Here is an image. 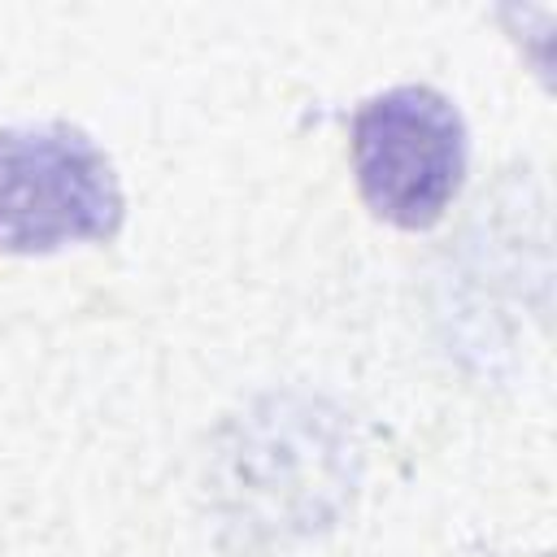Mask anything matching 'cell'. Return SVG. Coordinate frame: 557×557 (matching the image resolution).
<instances>
[{"instance_id": "6da1fadb", "label": "cell", "mask_w": 557, "mask_h": 557, "mask_svg": "<svg viewBox=\"0 0 557 557\" xmlns=\"http://www.w3.org/2000/svg\"><path fill=\"white\" fill-rule=\"evenodd\" d=\"M122 222V187L100 144L70 122L0 131V252H52L74 239H109Z\"/></svg>"}, {"instance_id": "7a4b0ae2", "label": "cell", "mask_w": 557, "mask_h": 557, "mask_svg": "<svg viewBox=\"0 0 557 557\" xmlns=\"http://www.w3.org/2000/svg\"><path fill=\"white\" fill-rule=\"evenodd\" d=\"M352 170L366 205L422 231L444 218L466 178V122L435 87H392L352 117Z\"/></svg>"}]
</instances>
